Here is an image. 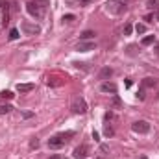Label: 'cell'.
<instances>
[{
    "instance_id": "6da1fadb",
    "label": "cell",
    "mask_w": 159,
    "mask_h": 159,
    "mask_svg": "<svg viewBox=\"0 0 159 159\" xmlns=\"http://www.w3.org/2000/svg\"><path fill=\"white\" fill-rule=\"evenodd\" d=\"M46 7H48V0H30V2L26 4L28 13H30L32 17H35V19H43V17H44Z\"/></svg>"
},
{
    "instance_id": "7a4b0ae2",
    "label": "cell",
    "mask_w": 159,
    "mask_h": 159,
    "mask_svg": "<svg viewBox=\"0 0 159 159\" xmlns=\"http://www.w3.org/2000/svg\"><path fill=\"white\" fill-rule=\"evenodd\" d=\"M70 109H72V113H76V115H85V113H87V104H85V100H83L81 96H76V98L72 100Z\"/></svg>"
},
{
    "instance_id": "3957f363",
    "label": "cell",
    "mask_w": 159,
    "mask_h": 159,
    "mask_svg": "<svg viewBox=\"0 0 159 159\" xmlns=\"http://www.w3.org/2000/svg\"><path fill=\"white\" fill-rule=\"evenodd\" d=\"M126 4H128V0H109L107 9L111 13H122V11H126Z\"/></svg>"
},
{
    "instance_id": "277c9868",
    "label": "cell",
    "mask_w": 159,
    "mask_h": 159,
    "mask_svg": "<svg viewBox=\"0 0 159 159\" xmlns=\"http://www.w3.org/2000/svg\"><path fill=\"white\" fill-rule=\"evenodd\" d=\"M65 139L57 133V135H54V137H50L48 139V148H52V150H59V148H63L65 146Z\"/></svg>"
},
{
    "instance_id": "5b68a950",
    "label": "cell",
    "mask_w": 159,
    "mask_h": 159,
    "mask_svg": "<svg viewBox=\"0 0 159 159\" xmlns=\"http://www.w3.org/2000/svg\"><path fill=\"white\" fill-rule=\"evenodd\" d=\"M131 129H133L135 133H148V131H150V124H148L146 120H137V122L131 124Z\"/></svg>"
},
{
    "instance_id": "8992f818",
    "label": "cell",
    "mask_w": 159,
    "mask_h": 159,
    "mask_svg": "<svg viewBox=\"0 0 159 159\" xmlns=\"http://www.w3.org/2000/svg\"><path fill=\"white\" fill-rule=\"evenodd\" d=\"M20 30H22L26 35H37V34H41V28L37 24H32V22H22Z\"/></svg>"
},
{
    "instance_id": "52a82bcc",
    "label": "cell",
    "mask_w": 159,
    "mask_h": 159,
    "mask_svg": "<svg viewBox=\"0 0 159 159\" xmlns=\"http://www.w3.org/2000/svg\"><path fill=\"white\" fill-rule=\"evenodd\" d=\"M94 48H96V43L94 41H80L78 46H76V50H80V52H91Z\"/></svg>"
},
{
    "instance_id": "ba28073f",
    "label": "cell",
    "mask_w": 159,
    "mask_h": 159,
    "mask_svg": "<svg viewBox=\"0 0 159 159\" xmlns=\"http://www.w3.org/2000/svg\"><path fill=\"white\" fill-rule=\"evenodd\" d=\"M72 156H74L76 159H85L87 156H89V146H87V144H80V146H76Z\"/></svg>"
},
{
    "instance_id": "9c48e42d",
    "label": "cell",
    "mask_w": 159,
    "mask_h": 159,
    "mask_svg": "<svg viewBox=\"0 0 159 159\" xmlns=\"http://www.w3.org/2000/svg\"><path fill=\"white\" fill-rule=\"evenodd\" d=\"M100 91H102V93H111V94H115V93H117V85L111 83V81H104V83L100 85Z\"/></svg>"
},
{
    "instance_id": "30bf717a",
    "label": "cell",
    "mask_w": 159,
    "mask_h": 159,
    "mask_svg": "<svg viewBox=\"0 0 159 159\" xmlns=\"http://www.w3.org/2000/svg\"><path fill=\"white\" fill-rule=\"evenodd\" d=\"M34 89H35L34 83H19V85H17V91H19V93H32Z\"/></svg>"
},
{
    "instance_id": "8fae6325",
    "label": "cell",
    "mask_w": 159,
    "mask_h": 159,
    "mask_svg": "<svg viewBox=\"0 0 159 159\" xmlns=\"http://www.w3.org/2000/svg\"><path fill=\"white\" fill-rule=\"evenodd\" d=\"M111 76H113V69H111V67H104V69L100 70V74H98L100 80H109Z\"/></svg>"
},
{
    "instance_id": "7c38bea8",
    "label": "cell",
    "mask_w": 159,
    "mask_h": 159,
    "mask_svg": "<svg viewBox=\"0 0 159 159\" xmlns=\"http://www.w3.org/2000/svg\"><path fill=\"white\" fill-rule=\"evenodd\" d=\"M96 37V34L93 32V30H85V32H81V35H80V41H93Z\"/></svg>"
},
{
    "instance_id": "4fadbf2b",
    "label": "cell",
    "mask_w": 159,
    "mask_h": 159,
    "mask_svg": "<svg viewBox=\"0 0 159 159\" xmlns=\"http://www.w3.org/2000/svg\"><path fill=\"white\" fill-rule=\"evenodd\" d=\"M122 107V100H120L119 94H113V98H111V109H120Z\"/></svg>"
},
{
    "instance_id": "5bb4252c",
    "label": "cell",
    "mask_w": 159,
    "mask_h": 159,
    "mask_svg": "<svg viewBox=\"0 0 159 159\" xmlns=\"http://www.w3.org/2000/svg\"><path fill=\"white\" fill-rule=\"evenodd\" d=\"M157 85V80L154 78H144L143 80V87H156Z\"/></svg>"
},
{
    "instance_id": "9a60e30c",
    "label": "cell",
    "mask_w": 159,
    "mask_h": 159,
    "mask_svg": "<svg viewBox=\"0 0 159 159\" xmlns=\"http://www.w3.org/2000/svg\"><path fill=\"white\" fill-rule=\"evenodd\" d=\"M94 0H67V4H78V6H89Z\"/></svg>"
},
{
    "instance_id": "2e32d148",
    "label": "cell",
    "mask_w": 159,
    "mask_h": 159,
    "mask_svg": "<svg viewBox=\"0 0 159 159\" xmlns=\"http://www.w3.org/2000/svg\"><path fill=\"white\" fill-rule=\"evenodd\" d=\"M146 7L148 9H159V0H146Z\"/></svg>"
},
{
    "instance_id": "e0dca14e",
    "label": "cell",
    "mask_w": 159,
    "mask_h": 159,
    "mask_svg": "<svg viewBox=\"0 0 159 159\" xmlns=\"http://www.w3.org/2000/svg\"><path fill=\"white\" fill-rule=\"evenodd\" d=\"M11 109H13V107H11L9 104H0V115H7Z\"/></svg>"
},
{
    "instance_id": "ac0fdd59",
    "label": "cell",
    "mask_w": 159,
    "mask_h": 159,
    "mask_svg": "<svg viewBox=\"0 0 159 159\" xmlns=\"http://www.w3.org/2000/svg\"><path fill=\"white\" fill-rule=\"evenodd\" d=\"M104 135H106V137H113V135H115V129L106 124V126H104Z\"/></svg>"
},
{
    "instance_id": "d6986e66",
    "label": "cell",
    "mask_w": 159,
    "mask_h": 159,
    "mask_svg": "<svg viewBox=\"0 0 159 159\" xmlns=\"http://www.w3.org/2000/svg\"><path fill=\"white\" fill-rule=\"evenodd\" d=\"M0 98H2V100H11V98H13V93H11V91H2V93H0Z\"/></svg>"
},
{
    "instance_id": "ffe728a7",
    "label": "cell",
    "mask_w": 159,
    "mask_h": 159,
    "mask_svg": "<svg viewBox=\"0 0 159 159\" xmlns=\"http://www.w3.org/2000/svg\"><path fill=\"white\" fill-rule=\"evenodd\" d=\"M152 43H156V35H148V37H144V39H143V46H148V44H152Z\"/></svg>"
},
{
    "instance_id": "44dd1931",
    "label": "cell",
    "mask_w": 159,
    "mask_h": 159,
    "mask_svg": "<svg viewBox=\"0 0 159 159\" xmlns=\"http://www.w3.org/2000/svg\"><path fill=\"white\" fill-rule=\"evenodd\" d=\"M131 32H133V26H131L129 22H126V24H124V35H129Z\"/></svg>"
},
{
    "instance_id": "7402d4cb",
    "label": "cell",
    "mask_w": 159,
    "mask_h": 159,
    "mask_svg": "<svg viewBox=\"0 0 159 159\" xmlns=\"http://www.w3.org/2000/svg\"><path fill=\"white\" fill-rule=\"evenodd\" d=\"M9 39H11V41L19 39V30H17V28H13V30L9 32Z\"/></svg>"
},
{
    "instance_id": "603a6c76",
    "label": "cell",
    "mask_w": 159,
    "mask_h": 159,
    "mask_svg": "<svg viewBox=\"0 0 159 159\" xmlns=\"http://www.w3.org/2000/svg\"><path fill=\"white\" fill-rule=\"evenodd\" d=\"M135 32H137V34H144V32H146V24H137V26H135Z\"/></svg>"
},
{
    "instance_id": "cb8c5ba5",
    "label": "cell",
    "mask_w": 159,
    "mask_h": 159,
    "mask_svg": "<svg viewBox=\"0 0 159 159\" xmlns=\"http://www.w3.org/2000/svg\"><path fill=\"white\" fill-rule=\"evenodd\" d=\"M137 98H139V100H144V98H146V93H144V87H141V89H139V93H137Z\"/></svg>"
},
{
    "instance_id": "d4e9b609",
    "label": "cell",
    "mask_w": 159,
    "mask_h": 159,
    "mask_svg": "<svg viewBox=\"0 0 159 159\" xmlns=\"http://www.w3.org/2000/svg\"><path fill=\"white\" fill-rule=\"evenodd\" d=\"M72 65H74V67H76V69H83V70H89V67H87V65H85V63H78V61H74V63H72Z\"/></svg>"
},
{
    "instance_id": "484cf974",
    "label": "cell",
    "mask_w": 159,
    "mask_h": 159,
    "mask_svg": "<svg viewBox=\"0 0 159 159\" xmlns=\"http://www.w3.org/2000/svg\"><path fill=\"white\" fill-rule=\"evenodd\" d=\"M74 20V15H63V22H72Z\"/></svg>"
},
{
    "instance_id": "4316f807",
    "label": "cell",
    "mask_w": 159,
    "mask_h": 159,
    "mask_svg": "<svg viewBox=\"0 0 159 159\" xmlns=\"http://www.w3.org/2000/svg\"><path fill=\"white\" fill-rule=\"evenodd\" d=\"M39 146V139L35 137V139H32V143H30V148H37Z\"/></svg>"
},
{
    "instance_id": "83f0119b",
    "label": "cell",
    "mask_w": 159,
    "mask_h": 159,
    "mask_svg": "<svg viewBox=\"0 0 159 159\" xmlns=\"http://www.w3.org/2000/svg\"><path fill=\"white\" fill-rule=\"evenodd\" d=\"M115 119V117H113V113H111V111H109V113H106V120H113Z\"/></svg>"
},
{
    "instance_id": "f1b7e54d",
    "label": "cell",
    "mask_w": 159,
    "mask_h": 159,
    "mask_svg": "<svg viewBox=\"0 0 159 159\" xmlns=\"http://www.w3.org/2000/svg\"><path fill=\"white\" fill-rule=\"evenodd\" d=\"M32 115H34V113H30V111H26V113H24V115H22V117H24V119H30V117H32Z\"/></svg>"
},
{
    "instance_id": "f546056e",
    "label": "cell",
    "mask_w": 159,
    "mask_h": 159,
    "mask_svg": "<svg viewBox=\"0 0 159 159\" xmlns=\"http://www.w3.org/2000/svg\"><path fill=\"white\" fill-rule=\"evenodd\" d=\"M48 159H61L59 156H52V157H48Z\"/></svg>"
},
{
    "instance_id": "4dcf8cb0",
    "label": "cell",
    "mask_w": 159,
    "mask_h": 159,
    "mask_svg": "<svg viewBox=\"0 0 159 159\" xmlns=\"http://www.w3.org/2000/svg\"><path fill=\"white\" fill-rule=\"evenodd\" d=\"M156 19H157V20H159V9H157V11H156Z\"/></svg>"
},
{
    "instance_id": "1f68e13d",
    "label": "cell",
    "mask_w": 159,
    "mask_h": 159,
    "mask_svg": "<svg viewBox=\"0 0 159 159\" xmlns=\"http://www.w3.org/2000/svg\"><path fill=\"white\" fill-rule=\"evenodd\" d=\"M156 54H157V56H159V46H157V48H156Z\"/></svg>"
},
{
    "instance_id": "d6a6232c",
    "label": "cell",
    "mask_w": 159,
    "mask_h": 159,
    "mask_svg": "<svg viewBox=\"0 0 159 159\" xmlns=\"http://www.w3.org/2000/svg\"><path fill=\"white\" fill-rule=\"evenodd\" d=\"M139 159H148V157H146V156H141V157H139Z\"/></svg>"
},
{
    "instance_id": "836d02e7",
    "label": "cell",
    "mask_w": 159,
    "mask_h": 159,
    "mask_svg": "<svg viewBox=\"0 0 159 159\" xmlns=\"http://www.w3.org/2000/svg\"><path fill=\"white\" fill-rule=\"evenodd\" d=\"M98 159H102V157H98Z\"/></svg>"
}]
</instances>
